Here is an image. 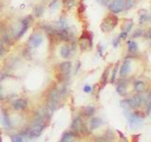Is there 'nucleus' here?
Returning a JSON list of instances; mask_svg holds the SVG:
<instances>
[{"mask_svg":"<svg viewBox=\"0 0 151 142\" xmlns=\"http://www.w3.org/2000/svg\"><path fill=\"white\" fill-rule=\"evenodd\" d=\"M132 26H133V24H132V22H130L129 24L127 23V25L125 26V28H123V31H124V32H127V33H129V30H131Z\"/></svg>","mask_w":151,"mask_h":142,"instance_id":"obj_29","label":"nucleus"},{"mask_svg":"<svg viewBox=\"0 0 151 142\" xmlns=\"http://www.w3.org/2000/svg\"><path fill=\"white\" fill-rule=\"evenodd\" d=\"M12 141L13 142H25L24 137L22 135H13L12 136Z\"/></svg>","mask_w":151,"mask_h":142,"instance_id":"obj_28","label":"nucleus"},{"mask_svg":"<svg viewBox=\"0 0 151 142\" xmlns=\"http://www.w3.org/2000/svg\"><path fill=\"white\" fill-rule=\"evenodd\" d=\"M71 68H72V64H71L70 62H63V63H61L60 64V74H61V77H63V80L69 78Z\"/></svg>","mask_w":151,"mask_h":142,"instance_id":"obj_9","label":"nucleus"},{"mask_svg":"<svg viewBox=\"0 0 151 142\" xmlns=\"http://www.w3.org/2000/svg\"><path fill=\"white\" fill-rule=\"evenodd\" d=\"M91 91H92V87L90 86V85H85V86H84V92L90 93Z\"/></svg>","mask_w":151,"mask_h":142,"instance_id":"obj_32","label":"nucleus"},{"mask_svg":"<svg viewBox=\"0 0 151 142\" xmlns=\"http://www.w3.org/2000/svg\"><path fill=\"white\" fill-rule=\"evenodd\" d=\"M78 45L80 46V49L83 51L90 50L92 49V46H93L92 38L89 36L88 33H83L78 39Z\"/></svg>","mask_w":151,"mask_h":142,"instance_id":"obj_3","label":"nucleus"},{"mask_svg":"<svg viewBox=\"0 0 151 142\" xmlns=\"http://www.w3.org/2000/svg\"><path fill=\"white\" fill-rule=\"evenodd\" d=\"M1 7H2V6H1V3H0V9H1Z\"/></svg>","mask_w":151,"mask_h":142,"instance_id":"obj_37","label":"nucleus"},{"mask_svg":"<svg viewBox=\"0 0 151 142\" xmlns=\"http://www.w3.org/2000/svg\"><path fill=\"white\" fill-rule=\"evenodd\" d=\"M117 70H118V64H115L114 68H113V71H112V74H111V83H113L115 80V78H116V73H117Z\"/></svg>","mask_w":151,"mask_h":142,"instance_id":"obj_26","label":"nucleus"},{"mask_svg":"<svg viewBox=\"0 0 151 142\" xmlns=\"http://www.w3.org/2000/svg\"><path fill=\"white\" fill-rule=\"evenodd\" d=\"M111 0H97V2H99L101 5H107Z\"/></svg>","mask_w":151,"mask_h":142,"instance_id":"obj_34","label":"nucleus"},{"mask_svg":"<svg viewBox=\"0 0 151 142\" xmlns=\"http://www.w3.org/2000/svg\"><path fill=\"white\" fill-rule=\"evenodd\" d=\"M97 142H111V139H109L108 137L106 136H101V137H98V138L96 139Z\"/></svg>","mask_w":151,"mask_h":142,"instance_id":"obj_30","label":"nucleus"},{"mask_svg":"<svg viewBox=\"0 0 151 142\" xmlns=\"http://www.w3.org/2000/svg\"><path fill=\"white\" fill-rule=\"evenodd\" d=\"M72 129L74 131L75 134H78V133H81L84 131L85 129V127L83 125V123H82V120H81V118L80 117H76L75 120H73V123H72Z\"/></svg>","mask_w":151,"mask_h":142,"instance_id":"obj_10","label":"nucleus"},{"mask_svg":"<svg viewBox=\"0 0 151 142\" xmlns=\"http://www.w3.org/2000/svg\"><path fill=\"white\" fill-rule=\"evenodd\" d=\"M73 137H74V133L67 132L63 135V137H61L60 142H71L73 139Z\"/></svg>","mask_w":151,"mask_h":142,"instance_id":"obj_19","label":"nucleus"},{"mask_svg":"<svg viewBox=\"0 0 151 142\" xmlns=\"http://www.w3.org/2000/svg\"><path fill=\"white\" fill-rule=\"evenodd\" d=\"M102 124H103V121L100 120V118L93 117L91 121H90V128H91L92 130H94V129H96V128L100 127Z\"/></svg>","mask_w":151,"mask_h":142,"instance_id":"obj_15","label":"nucleus"},{"mask_svg":"<svg viewBox=\"0 0 151 142\" xmlns=\"http://www.w3.org/2000/svg\"><path fill=\"white\" fill-rule=\"evenodd\" d=\"M120 105H121V107L124 109L125 111H130L131 109L134 108L131 99H123V101H121V102H120Z\"/></svg>","mask_w":151,"mask_h":142,"instance_id":"obj_14","label":"nucleus"},{"mask_svg":"<svg viewBox=\"0 0 151 142\" xmlns=\"http://www.w3.org/2000/svg\"><path fill=\"white\" fill-rule=\"evenodd\" d=\"M134 4H135V0H124V8H123V9H125V11L130 9L134 6Z\"/></svg>","mask_w":151,"mask_h":142,"instance_id":"obj_21","label":"nucleus"},{"mask_svg":"<svg viewBox=\"0 0 151 142\" xmlns=\"http://www.w3.org/2000/svg\"><path fill=\"white\" fill-rule=\"evenodd\" d=\"M44 12H45V9H44V7H42V6H38V7L34 8V15L36 17L42 16V13H44Z\"/></svg>","mask_w":151,"mask_h":142,"instance_id":"obj_22","label":"nucleus"},{"mask_svg":"<svg viewBox=\"0 0 151 142\" xmlns=\"http://www.w3.org/2000/svg\"><path fill=\"white\" fill-rule=\"evenodd\" d=\"M145 37L147 38V39H149V40H151V28H149V30L146 31V33H145Z\"/></svg>","mask_w":151,"mask_h":142,"instance_id":"obj_33","label":"nucleus"},{"mask_svg":"<svg viewBox=\"0 0 151 142\" xmlns=\"http://www.w3.org/2000/svg\"><path fill=\"white\" fill-rule=\"evenodd\" d=\"M127 120H129V125L131 129H136L139 126L142 125L143 123V120H142V116H140L138 113L135 114H129V117H127Z\"/></svg>","mask_w":151,"mask_h":142,"instance_id":"obj_4","label":"nucleus"},{"mask_svg":"<svg viewBox=\"0 0 151 142\" xmlns=\"http://www.w3.org/2000/svg\"><path fill=\"white\" fill-rule=\"evenodd\" d=\"M2 123L6 127L11 126V122H9V120L6 114H3V116H2Z\"/></svg>","mask_w":151,"mask_h":142,"instance_id":"obj_25","label":"nucleus"},{"mask_svg":"<svg viewBox=\"0 0 151 142\" xmlns=\"http://www.w3.org/2000/svg\"><path fill=\"white\" fill-rule=\"evenodd\" d=\"M30 21H31V18L28 17V18H25L24 20L21 21L20 23V27L17 30V33H16V39L18 38L22 37L24 34L26 33V31L27 30V28H29V25H30Z\"/></svg>","mask_w":151,"mask_h":142,"instance_id":"obj_6","label":"nucleus"},{"mask_svg":"<svg viewBox=\"0 0 151 142\" xmlns=\"http://www.w3.org/2000/svg\"><path fill=\"white\" fill-rule=\"evenodd\" d=\"M57 27H58L59 30H63V28H67V23H66V20L64 19H61L59 22H57Z\"/></svg>","mask_w":151,"mask_h":142,"instance_id":"obj_23","label":"nucleus"},{"mask_svg":"<svg viewBox=\"0 0 151 142\" xmlns=\"http://www.w3.org/2000/svg\"><path fill=\"white\" fill-rule=\"evenodd\" d=\"M127 47H129V51H135L137 49V45H136L135 42L130 40V41L127 42Z\"/></svg>","mask_w":151,"mask_h":142,"instance_id":"obj_24","label":"nucleus"},{"mask_svg":"<svg viewBox=\"0 0 151 142\" xmlns=\"http://www.w3.org/2000/svg\"><path fill=\"white\" fill-rule=\"evenodd\" d=\"M124 8V0H112V2L109 5V9L112 13H118L123 11Z\"/></svg>","mask_w":151,"mask_h":142,"instance_id":"obj_8","label":"nucleus"},{"mask_svg":"<svg viewBox=\"0 0 151 142\" xmlns=\"http://www.w3.org/2000/svg\"><path fill=\"white\" fill-rule=\"evenodd\" d=\"M42 130H44V125H42V123H36V124H34L29 128V130L27 132V135L29 136V138L38 137L41 135Z\"/></svg>","mask_w":151,"mask_h":142,"instance_id":"obj_5","label":"nucleus"},{"mask_svg":"<svg viewBox=\"0 0 151 142\" xmlns=\"http://www.w3.org/2000/svg\"><path fill=\"white\" fill-rule=\"evenodd\" d=\"M116 91L117 93L120 95V96H125L127 93V84L124 83H121L117 85L116 87Z\"/></svg>","mask_w":151,"mask_h":142,"instance_id":"obj_17","label":"nucleus"},{"mask_svg":"<svg viewBox=\"0 0 151 142\" xmlns=\"http://www.w3.org/2000/svg\"><path fill=\"white\" fill-rule=\"evenodd\" d=\"M4 96H3V91H2V88L0 87V99H3Z\"/></svg>","mask_w":151,"mask_h":142,"instance_id":"obj_36","label":"nucleus"},{"mask_svg":"<svg viewBox=\"0 0 151 142\" xmlns=\"http://www.w3.org/2000/svg\"><path fill=\"white\" fill-rule=\"evenodd\" d=\"M130 67H131V61L129 59H126L124 61V63L122 64L121 67H120V76L121 77H126L130 71Z\"/></svg>","mask_w":151,"mask_h":142,"instance_id":"obj_11","label":"nucleus"},{"mask_svg":"<svg viewBox=\"0 0 151 142\" xmlns=\"http://www.w3.org/2000/svg\"><path fill=\"white\" fill-rule=\"evenodd\" d=\"M118 24V18L116 15L110 14L103 19L100 25V28L103 32H111L115 28Z\"/></svg>","mask_w":151,"mask_h":142,"instance_id":"obj_1","label":"nucleus"},{"mask_svg":"<svg viewBox=\"0 0 151 142\" xmlns=\"http://www.w3.org/2000/svg\"><path fill=\"white\" fill-rule=\"evenodd\" d=\"M142 34H143V31H142L141 30H137L135 32H134V34H133V38H137V37H139V36H141Z\"/></svg>","mask_w":151,"mask_h":142,"instance_id":"obj_31","label":"nucleus"},{"mask_svg":"<svg viewBox=\"0 0 151 142\" xmlns=\"http://www.w3.org/2000/svg\"><path fill=\"white\" fill-rule=\"evenodd\" d=\"M60 56L63 57L64 59H68L69 57L72 54V49H71V46L68 45H64L60 47Z\"/></svg>","mask_w":151,"mask_h":142,"instance_id":"obj_13","label":"nucleus"},{"mask_svg":"<svg viewBox=\"0 0 151 142\" xmlns=\"http://www.w3.org/2000/svg\"><path fill=\"white\" fill-rule=\"evenodd\" d=\"M27 101L25 99H18L13 102V108L15 110H23V109L27 108Z\"/></svg>","mask_w":151,"mask_h":142,"instance_id":"obj_12","label":"nucleus"},{"mask_svg":"<svg viewBox=\"0 0 151 142\" xmlns=\"http://www.w3.org/2000/svg\"><path fill=\"white\" fill-rule=\"evenodd\" d=\"M134 89L136 90V92L138 93H142L145 91V83L143 82V80H136L134 82Z\"/></svg>","mask_w":151,"mask_h":142,"instance_id":"obj_16","label":"nucleus"},{"mask_svg":"<svg viewBox=\"0 0 151 142\" xmlns=\"http://www.w3.org/2000/svg\"><path fill=\"white\" fill-rule=\"evenodd\" d=\"M146 109H147V113H150V111H151V94L148 95V98L146 99Z\"/></svg>","mask_w":151,"mask_h":142,"instance_id":"obj_27","label":"nucleus"},{"mask_svg":"<svg viewBox=\"0 0 151 142\" xmlns=\"http://www.w3.org/2000/svg\"><path fill=\"white\" fill-rule=\"evenodd\" d=\"M4 53H5V50H4V49L2 46H0V58L4 55Z\"/></svg>","mask_w":151,"mask_h":142,"instance_id":"obj_35","label":"nucleus"},{"mask_svg":"<svg viewBox=\"0 0 151 142\" xmlns=\"http://www.w3.org/2000/svg\"><path fill=\"white\" fill-rule=\"evenodd\" d=\"M42 36L41 33H33V34L29 37L28 39V46L33 47V49H36V47L39 46L42 43Z\"/></svg>","mask_w":151,"mask_h":142,"instance_id":"obj_7","label":"nucleus"},{"mask_svg":"<svg viewBox=\"0 0 151 142\" xmlns=\"http://www.w3.org/2000/svg\"><path fill=\"white\" fill-rule=\"evenodd\" d=\"M131 101H132V103H133L134 108L139 107L142 104V102H143V97H142L141 95L137 94V95H134V96L132 97Z\"/></svg>","mask_w":151,"mask_h":142,"instance_id":"obj_18","label":"nucleus"},{"mask_svg":"<svg viewBox=\"0 0 151 142\" xmlns=\"http://www.w3.org/2000/svg\"><path fill=\"white\" fill-rule=\"evenodd\" d=\"M60 101V92L57 89H53L49 94L48 101H47V109L48 112L54 111L57 108Z\"/></svg>","mask_w":151,"mask_h":142,"instance_id":"obj_2","label":"nucleus"},{"mask_svg":"<svg viewBox=\"0 0 151 142\" xmlns=\"http://www.w3.org/2000/svg\"><path fill=\"white\" fill-rule=\"evenodd\" d=\"M94 112H96V109L93 106H87L84 108V115L86 117H91L93 116Z\"/></svg>","mask_w":151,"mask_h":142,"instance_id":"obj_20","label":"nucleus"}]
</instances>
